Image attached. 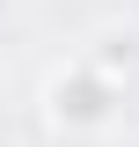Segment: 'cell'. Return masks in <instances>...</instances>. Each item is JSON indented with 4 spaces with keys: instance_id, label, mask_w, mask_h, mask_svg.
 I'll return each instance as SVG.
<instances>
[{
    "instance_id": "cell-1",
    "label": "cell",
    "mask_w": 139,
    "mask_h": 147,
    "mask_svg": "<svg viewBox=\"0 0 139 147\" xmlns=\"http://www.w3.org/2000/svg\"><path fill=\"white\" fill-rule=\"evenodd\" d=\"M124 88H117V74H103L95 59H73V66L51 74V88H44V110H51V125L59 132H103L110 118H117Z\"/></svg>"
},
{
    "instance_id": "cell-2",
    "label": "cell",
    "mask_w": 139,
    "mask_h": 147,
    "mask_svg": "<svg viewBox=\"0 0 139 147\" xmlns=\"http://www.w3.org/2000/svg\"><path fill=\"white\" fill-rule=\"evenodd\" d=\"M88 59H95L103 74H132V66H139V30H103Z\"/></svg>"
}]
</instances>
